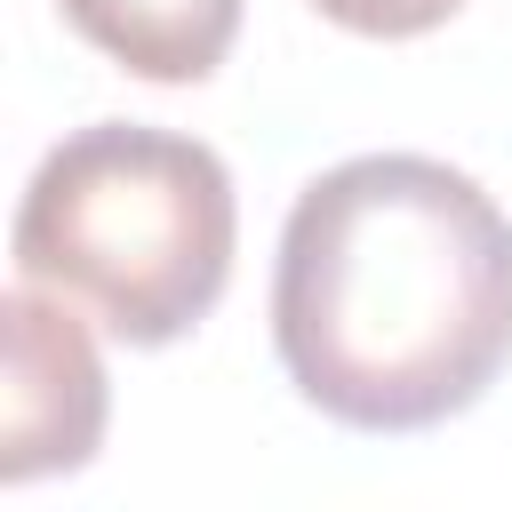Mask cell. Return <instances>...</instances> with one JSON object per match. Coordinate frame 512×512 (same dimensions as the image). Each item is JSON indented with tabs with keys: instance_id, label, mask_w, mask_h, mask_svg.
Instances as JSON below:
<instances>
[{
	"instance_id": "cell-1",
	"label": "cell",
	"mask_w": 512,
	"mask_h": 512,
	"mask_svg": "<svg viewBox=\"0 0 512 512\" xmlns=\"http://www.w3.org/2000/svg\"><path fill=\"white\" fill-rule=\"evenodd\" d=\"M272 344L288 384L352 432L464 416L512 360V216L424 152L312 176L280 224Z\"/></svg>"
},
{
	"instance_id": "cell-2",
	"label": "cell",
	"mask_w": 512,
	"mask_h": 512,
	"mask_svg": "<svg viewBox=\"0 0 512 512\" xmlns=\"http://www.w3.org/2000/svg\"><path fill=\"white\" fill-rule=\"evenodd\" d=\"M232 168L176 128L88 120L16 200V272L88 304L120 344L152 352L200 328L232 280Z\"/></svg>"
},
{
	"instance_id": "cell-3",
	"label": "cell",
	"mask_w": 512,
	"mask_h": 512,
	"mask_svg": "<svg viewBox=\"0 0 512 512\" xmlns=\"http://www.w3.org/2000/svg\"><path fill=\"white\" fill-rule=\"evenodd\" d=\"M8 320V392H0V480L24 488L40 472H80L104 440V360L72 320V296L16 288Z\"/></svg>"
},
{
	"instance_id": "cell-4",
	"label": "cell",
	"mask_w": 512,
	"mask_h": 512,
	"mask_svg": "<svg viewBox=\"0 0 512 512\" xmlns=\"http://www.w3.org/2000/svg\"><path fill=\"white\" fill-rule=\"evenodd\" d=\"M56 8L88 48L160 88L208 80L240 32V0H56Z\"/></svg>"
},
{
	"instance_id": "cell-5",
	"label": "cell",
	"mask_w": 512,
	"mask_h": 512,
	"mask_svg": "<svg viewBox=\"0 0 512 512\" xmlns=\"http://www.w3.org/2000/svg\"><path fill=\"white\" fill-rule=\"evenodd\" d=\"M312 8L344 32H360V40H416V32L448 24L464 0H312Z\"/></svg>"
}]
</instances>
